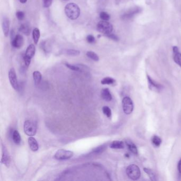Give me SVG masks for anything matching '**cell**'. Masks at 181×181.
<instances>
[{
  "label": "cell",
  "instance_id": "6da1fadb",
  "mask_svg": "<svg viewBox=\"0 0 181 181\" xmlns=\"http://www.w3.org/2000/svg\"><path fill=\"white\" fill-rule=\"evenodd\" d=\"M66 16L71 20H76L80 15V9L79 6L75 3H69L64 8Z\"/></svg>",
  "mask_w": 181,
  "mask_h": 181
},
{
  "label": "cell",
  "instance_id": "7a4b0ae2",
  "mask_svg": "<svg viewBox=\"0 0 181 181\" xmlns=\"http://www.w3.org/2000/svg\"><path fill=\"white\" fill-rule=\"evenodd\" d=\"M126 174L132 180H138L141 176V171L137 165L132 164L126 168Z\"/></svg>",
  "mask_w": 181,
  "mask_h": 181
},
{
  "label": "cell",
  "instance_id": "3957f363",
  "mask_svg": "<svg viewBox=\"0 0 181 181\" xmlns=\"http://www.w3.org/2000/svg\"><path fill=\"white\" fill-rule=\"evenodd\" d=\"M97 30L99 33L107 35L112 33L113 26L108 21H101L97 24Z\"/></svg>",
  "mask_w": 181,
  "mask_h": 181
},
{
  "label": "cell",
  "instance_id": "277c9868",
  "mask_svg": "<svg viewBox=\"0 0 181 181\" xmlns=\"http://www.w3.org/2000/svg\"><path fill=\"white\" fill-rule=\"evenodd\" d=\"M35 52H36V48L34 45L33 44H30L27 48L26 53L23 57L24 62L26 67L28 68L29 66L31 63V59L35 55Z\"/></svg>",
  "mask_w": 181,
  "mask_h": 181
},
{
  "label": "cell",
  "instance_id": "5b68a950",
  "mask_svg": "<svg viewBox=\"0 0 181 181\" xmlns=\"http://www.w3.org/2000/svg\"><path fill=\"white\" fill-rule=\"evenodd\" d=\"M24 129L26 134L30 137L34 136L36 133V123L29 120H26L24 123Z\"/></svg>",
  "mask_w": 181,
  "mask_h": 181
},
{
  "label": "cell",
  "instance_id": "8992f818",
  "mask_svg": "<svg viewBox=\"0 0 181 181\" xmlns=\"http://www.w3.org/2000/svg\"><path fill=\"white\" fill-rule=\"evenodd\" d=\"M142 10H143L142 8L139 7H132L122 15L121 16V19L123 20H126V21L131 20L133 18V17H134L136 15L141 12Z\"/></svg>",
  "mask_w": 181,
  "mask_h": 181
},
{
  "label": "cell",
  "instance_id": "52a82bcc",
  "mask_svg": "<svg viewBox=\"0 0 181 181\" xmlns=\"http://www.w3.org/2000/svg\"><path fill=\"white\" fill-rule=\"evenodd\" d=\"M122 107L123 112L126 115H129L133 112V102L130 97L126 96L123 98L122 100Z\"/></svg>",
  "mask_w": 181,
  "mask_h": 181
},
{
  "label": "cell",
  "instance_id": "ba28073f",
  "mask_svg": "<svg viewBox=\"0 0 181 181\" xmlns=\"http://www.w3.org/2000/svg\"><path fill=\"white\" fill-rule=\"evenodd\" d=\"M73 156V152L70 150H66V149H60L57 150L54 155V158L57 160H67L72 157Z\"/></svg>",
  "mask_w": 181,
  "mask_h": 181
},
{
  "label": "cell",
  "instance_id": "9c48e42d",
  "mask_svg": "<svg viewBox=\"0 0 181 181\" xmlns=\"http://www.w3.org/2000/svg\"><path fill=\"white\" fill-rule=\"evenodd\" d=\"M9 78L12 88L16 91H18L19 88L18 81L16 78V71L13 68H11V69L10 70L9 72Z\"/></svg>",
  "mask_w": 181,
  "mask_h": 181
},
{
  "label": "cell",
  "instance_id": "30bf717a",
  "mask_svg": "<svg viewBox=\"0 0 181 181\" xmlns=\"http://www.w3.org/2000/svg\"><path fill=\"white\" fill-rule=\"evenodd\" d=\"M11 45L15 48H20L24 45V39L22 35L17 34L15 36L14 38L11 40Z\"/></svg>",
  "mask_w": 181,
  "mask_h": 181
},
{
  "label": "cell",
  "instance_id": "8fae6325",
  "mask_svg": "<svg viewBox=\"0 0 181 181\" xmlns=\"http://www.w3.org/2000/svg\"><path fill=\"white\" fill-rule=\"evenodd\" d=\"M147 80H148V86L149 88L152 90L156 92H160L163 89V87L161 84H159L157 82H156L152 80L151 77L147 75Z\"/></svg>",
  "mask_w": 181,
  "mask_h": 181
},
{
  "label": "cell",
  "instance_id": "7c38bea8",
  "mask_svg": "<svg viewBox=\"0 0 181 181\" xmlns=\"http://www.w3.org/2000/svg\"><path fill=\"white\" fill-rule=\"evenodd\" d=\"M1 163L4 164L7 167L9 166L10 164V157L6 147L3 146L2 148V156L1 158Z\"/></svg>",
  "mask_w": 181,
  "mask_h": 181
},
{
  "label": "cell",
  "instance_id": "4fadbf2b",
  "mask_svg": "<svg viewBox=\"0 0 181 181\" xmlns=\"http://www.w3.org/2000/svg\"><path fill=\"white\" fill-rule=\"evenodd\" d=\"M173 53L174 62L181 68V53L179 52V49L177 46L173 48Z\"/></svg>",
  "mask_w": 181,
  "mask_h": 181
},
{
  "label": "cell",
  "instance_id": "5bb4252c",
  "mask_svg": "<svg viewBox=\"0 0 181 181\" xmlns=\"http://www.w3.org/2000/svg\"><path fill=\"white\" fill-rule=\"evenodd\" d=\"M2 26L4 35L6 37L8 36L10 31V20L7 17H4L2 20Z\"/></svg>",
  "mask_w": 181,
  "mask_h": 181
},
{
  "label": "cell",
  "instance_id": "9a60e30c",
  "mask_svg": "<svg viewBox=\"0 0 181 181\" xmlns=\"http://www.w3.org/2000/svg\"><path fill=\"white\" fill-rule=\"evenodd\" d=\"M28 144L29 146V147L31 150L33 152H37V150H38L39 145L38 143H37L36 140L35 138L32 137L29 138L28 140Z\"/></svg>",
  "mask_w": 181,
  "mask_h": 181
},
{
  "label": "cell",
  "instance_id": "2e32d148",
  "mask_svg": "<svg viewBox=\"0 0 181 181\" xmlns=\"http://www.w3.org/2000/svg\"><path fill=\"white\" fill-rule=\"evenodd\" d=\"M61 53L70 57H77L80 54V52L79 50L74 49H63Z\"/></svg>",
  "mask_w": 181,
  "mask_h": 181
},
{
  "label": "cell",
  "instance_id": "e0dca14e",
  "mask_svg": "<svg viewBox=\"0 0 181 181\" xmlns=\"http://www.w3.org/2000/svg\"><path fill=\"white\" fill-rule=\"evenodd\" d=\"M101 96L102 98L107 102L112 101V96L110 90L108 88H104L101 92Z\"/></svg>",
  "mask_w": 181,
  "mask_h": 181
},
{
  "label": "cell",
  "instance_id": "ac0fdd59",
  "mask_svg": "<svg viewBox=\"0 0 181 181\" xmlns=\"http://www.w3.org/2000/svg\"><path fill=\"white\" fill-rule=\"evenodd\" d=\"M30 27L29 24H27V23H24L20 25V27L19 28V31L24 34L25 35L28 36L29 35L30 33Z\"/></svg>",
  "mask_w": 181,
  "mask_h": 181
},
{
  "label": "cell",
  "instance_id": "d6986e66",
  "mask_svg": "<svg viewBox=\"0 0 181 181\" xmlns=\"http://www.w3.org/2000/svg\"><path fill=\"white\" fill-rule=\"evenodd\" d=\"M125 143H126L127 147H128L129 149L130 150V152H132L134 155H137L138 151L137 148L136 146L134 145V143L130 140H126Z\"/></svg>",
  "mask_w": 181,
  "mask_h": 181
},
{
  "label": "cell",
  "instance_id": "ffe728a7",
  "mask_svg": "<svg viewBox=\"0 0 181 181\" xmlns=\"http://www.w3.org/2000/svg\"><path fill=\"white\" fill-rule=\"evenodd\" d=\"M110 148L115 149H121L124 148V143L123 141L115 140L110 144Z\"/></svg>",
  "mask_w": 181,
  "mask_h": 181
},
{
  "label": "cell",
  "instance_id": "44dd1931",
  "mask_svg": "<svg viewBox=\"0 0 181 181\" xmlns=\"http://www.w3.org/2000/svg\"><path fill=\"white\" fill-rule=\"evenodd\" d=\"M32 35H33L34 42L35 44H37L40 37V30L38 28H34V29L33 30V33H32Z\"/></svg>",
  "mask_w": 181,
  "mask_h": 181
},
{
  "label": "cell",
  "instance_id": "7402d4cb",
  "mask_svg": "<svg viewBox=\"0 0 181 181\" xmlns=\"http://www.w3.org/2000/svg\"><path fill=\"white\" fill-rule=\"evenodd\" d=\"M42 74L40 72L36 71L33 72V79L36 85H38L40 84L42 80Z\"/></svg>",
  "mask_w": 181,
  "mask_h": 181
},
{
  "label": "cell",
  "instance_id": "603a6c76",
  "mask_svg": "<svg viewBox=\"0 0 181 181\" xmlns=\"http://www.w3.org/2000/svg\"><path fill=\"white\" fill-rule=\"evenodd\" d=\"M12 139H13V142L16 145L20 144L21 138L20 133H19V132L17 130H15L13 132V133H12Z\"/></svg>",
  "mask_w": 181,
  "mask_h": 181
},
{
  "label": "cell",
  "instance_id": "cb8c5ba5",
  "mask_svg": "<svg viewBox=\"0 0 181 181\" xmlns=\"http://www.w3.org/2000/svg\"><path fill=\"white\" fill-rule=\"evenodd\" d=\"M152 144L154 145V146L159 147L161 145L162 140H161V138L159 137L157 135H154L152 137Z\"/></svg>",
  "mask_w": 181,
  "mask_h": 181
},
{
  "label": "cell",
  "instance_id": "d4e9b609",
  "mask_svg": "<svg viewBox=\"0 0 181 181\" xmlns=\"http://www.w3.org/2000/svg\"><path fill=\"white\" fill-rule=\"evenodd\" d=\"M143 170H144L145 173L149 176V177L150 179H151L152 181H157L155 174L154 172H153L152 170H150L149 168H143Z\"/></svg>",
  "mask_w": 181,
  "mask_h": 181
},
{
  "label": "cell",
  "instance_id": "484cf974",
  "mask_svg": "<svg viewBox=\"0 0 181 181\" xmlns=\"http://www.w3.org/2000/svg\"><path fill=\"white\" fill-rule=\"evenodd\" d=\"M86 55L89 59H91L92 60L94 61L98 62L99 60V57L98 55H97V54L95 53L94 52L88 51L86 53Z\"/></svg>",
  "mask_w": 181,
  "mask_h": 181
},
{
  "label": "cell",
  "instance_id": "4316f807",
  "mask_svg": "<svg viewBox=\"0 0 181 181\" xmlns=\"http://www.w3.org/2000/svg\"><path fill=\"white\" fill-rule=\"evenodd\" d=\"M116 81L115 79L111 77H105L101 81V84H115Z\"/></svg>",
  "mask_w": 181,
  "mask_h": 181
},
{
  "label": "cell",
  "instance_id": "83f0119b",
  "mask_svg": "<svg viewBox=\"0 0 181 181\" xmlns=\"http://www.w3.org/2000/svg\"><path fill=\"white\" fill-rule=\"evenodd\" d=\"M66 66L69 68L71 70L75 71H81L82 69H81L80 67L79 66H76V65H72V64H69L68 63H65Z\"/></svg>",
  "mask_w": 181,
  "mask_h": 181
},
{
  "label": "cell",
  "instance_id": "f1b7e54d",
  "mask_svg": "<svg viewBox=\"0 0 181 181\" xmlns=\"http://www.w3.org/2000/svg\"><path fill=\"white\" fill-rule=\"evenodd\" d=\"M107 148V145H103L97 147L96 148L93 149V152L96 154H101L102 152H104Z\"/></svg>",
  "mask_w": 181,
  "mask_h": 181
},
{
  "label": "cell",
  "instance_id": "f546056e",
  "mask_svg": "<svg viewBox=\"0 0 181 181\" xmlns=\"http://www.w3.org/2000/svg\"><path fill=\"white\" fill-rule=\"evenodd\" d=\"M102 112L107 117L110 118L112 116V111L108 106H105L102 107Z\"/></svg>",
  "mask_w": 181,
  "mask_h": 181
},
{
  "label": "cell",
  "instance_id": "4dcf8cb0",
  "mask_svg": "<svg viewBox=\"0 0 181 181\" xmlns=\"http://www.w3.org/2000/svg\"><path fill=\"white\" fill-rule=\"evenodd\" d=\"M99 17L101 18L102 20L104 21H108L111 19L110 15L107 12L105 11H102L99 13Z\"/></svg>",
  "mask_w": 181,
  "mask_h": 181
},
{
  "label": "cell",
  "instance_id": "1f68e13d",
  "mask_svg": "<svg viewBox=\"0 0 181 181\" xmlns=\"http://www.w3.org/2000/svg\"><path fill=\"white\" fill-rule=\"evenodd\" d=\"M25 13L23 11H19L16 12V18L20 21H22L25 18Z\"/></svg>",
  "mask_w": 181,
  "mask_h": 181
},
{
  "label": "cell",
  "instance_id": "d6a6232c",
  "mask_svg": "<svg viewBox=\"0 0 181 181\" xmlns=\"http://www.w3.org/2000/svg\"><path fill=\"white\" fill-rule=\"evenodd\" d=\"M86 40L88 43L91 44L95 43L96 42L95 37L92 35H88L86 37Z\"/></svg>",
  "mask_w": 181,
  "mask_h": 181
},
{
  "label": "cell",
  "instance_id": "836d02e7",
  "mask_svg": "<svg viewBox=\"0 0 181 181\" xmlns=\"http://www.w3.org/2000/svg\"><path fill=\"white\" fill-rule=\"evenodd\" d=\"M106 36L107 37H108V38L111 39L112 40H114V41H115V42H117L119 40V37L117 36V35H115L114 34H110L108 35H106Z\"/></svg>",
  "mask_w": 181,
  "mask_h": 181
},
{
  "label": "cell",
  "instance_id": "e575fe53",
  "mask_svg": "<svg viewBox=\"0 0 181 181\" xmlns=\"http://www.w3.org/2000/svg\"><path fill=\"white\" fill-rule=\"evenodd\" d=\"M43 2V6L44 7H51L53 2V0H42Z\"/></svg>",
  "mask_w": 181,
  "mask_h": 181
},
{
  "label": "cell",
  "instance_id": "d590c367",
  "mask_svg": "<svg viewBox=\"0 0 181 181\" xmlns=\"http://www.w3.org/2000/svg\"><path fill=\"white\" fill-rule=\"evenodd\" d=\"M178 172H179V176H181V158L179 161L178 165Z\"/></svg>",
  "mask_w": 181,
  "mask_h": 181
},
{
  "label": "cell",
  "instance_id": "8d00e7d4",
  "mask_svg": "<svg viewBox=\"0 0 181 181\" xmlns=\"http://www.w3.org/2000/svg\"><path fill=\"white\" fill-rule=\"evenodd\" d=\"M21 3L25 4L27 2V0H19Z\"/></svg>",
  "mask_w": 181,
  "mask_h": 181
},
{
  "label": "cell",
  "instance_id": "74e56055",
  "mask_svg": "<svg viewBox=\"0 0 181 181\" xmlns=\"http://www.w3.org/2000/svg\"><path fill=\"white\" fill-rule=\"evenodd\" d=\"M63 1H69V0H63Z\"/></svg>",
  "mask_w": 181,
  "mask_h": 181
}]
</instances>
